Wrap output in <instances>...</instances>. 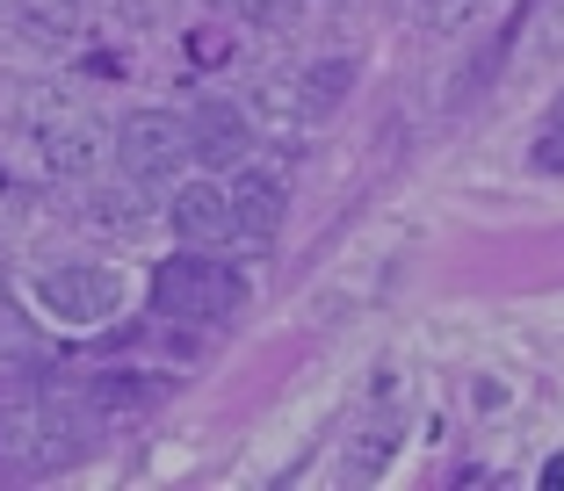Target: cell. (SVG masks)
Instances as JSON below:
<instances>
[{
    "label": "cell",
    "instance_id": "15",
    "mask_svg": "<svg viewBox=\"0 0 564 491\" xmlns=\"http://www.w3.org/2000/svg\"><path fill=\"white\" fill-rule=\"evenodd\" d=\"M225 22H239V30H275V22L297 15V0H210Z\"/></svg>",
    "mask_w": 564,
    "mask_h": 491
},
{
    "label": "cell",
    "instance_id": "6",
    "mask_svg": "<svg viewBox=\"0 0 564 491\" xmlns=\"http://www.w3.org/2000/svg\"><path fill=\"white\" fill-rule=\"evenodd\" d=\"M188 152H196V166L232 174L239 160H253V116L239 101H196L188 109Z\"/></svg>",
    "mask_w": 564,
    "mask_h": 491
},
{
    "label": "cell",
    "instance_id": "1",
    "mask_svg": "<svg viewBox=\"0 0 564 491\" xmlns=\"http://www.w3.org/2000/svg\"><path fill=\"white\" fill-rule=\"evenodd\" d=\"M15 131H22L30 160L44 166L51 181H87L109 152H117L109 131L87 116V101L73 95V87H30L22 109H15Z\"/></svg>",
    "mask_w": 564,
    "mask_h": 491
},
{
    "label": "cell",
    "instance_id": "2",
    "mask_svg": "<svg viewBox=\"0 0 564 491\" xmlns=\"http://www.w3.org/2000/svg\"><path fill=\"white\" fill-rule=\"evenodd\" d=\"M247 268L217 261V253H203V246H188V253H166L160 268H152V318H166V326H232L239 312H247Z\"/></svg>",
    "mask_w": 564,
    "mask_h": 491
},
{
    "label": "cell",
    "instance_id": "14",
    "mask_svg": "<svg viewBox=\"0 0 564 491\" xmlns=\"http://www.w3.org/2000/svg\"><path fill=\"white\" fill-rule=\"evenodd\" d=\"M529 166L535 174H550V181H564V95L543 109V123L529 131Z\"/></svg>",
    "mask_w": 564,
    "mask_h": 491
},
{
    "label": "cell",
    "instance_id": "3",
    "mask_svg": "<svg viewBox=\"0 0 564 491\" xmlns=\"http://www.w3.org/2000/svg\"><path fill=\"white\" fill-rule=\"evenodd\" d=\"M30 304L51 326L95 332V326H109V318H123L131 282H123V268H101V261H58V268H44V275H30Z\"/></svg>",
    "mask_w": 564,
    "mask_h": 491
},
{
    "label": "cell",
    "instance_id": "9",
    "mask_svg": "<svg viewBox=\"0 0 564 491\" xmlns=\"http://www.w3.org/2000/svg\"><path fill=\"white\" fill-rule=\"evenodd\" d=\"M8 8L36 51H73L87 36V0H8Z\"/></svg>",
    "mask_w": 564,
    "mask_h": 491
},
{
    "label": "cell",
    "instance_id": "12",
    "mask_svg": "<svg viewBox=\"0 0 564 491\" xmlns=\"http://www.w3.org/2000/svg\"><path fill=\"white\" fill-rule=\"evenodd\" d=\"M399 412H377V419L362 426V441L340 456V477H355V484H369V477H383V462H391V448H399Z\"/></svg>",
    "mask_w": 564,
    "mask_h": 491
},
{
    "label": "cell",
    "instance_id": "7",
    "mask_svg": "<svg viewBox=\"0 0 564 491\" xmlns=\"http://www.w3.org/2000/svg\"><path fill=\"white\" fill-rule=\"evenodd\" d=\"M166 217V203H152V188L145 181H95L80 196V225L87 231H117V239H138V231H152Z\"/></svg>",
    "mask_w": 564,
    "mask_h": 491
},
{
    "label": "cell",
    "instance_id": "16",
    "mask_svg": "<svg viewBox=\"0 0 564 491\" xmlns=\"http://www.w3.org/2000/svg\"><path fill=\"white\" fill-rule=\"evenodd\" d=\"M420 15H427L434 30H470V22L485 15V0H427V8H420Z\"/></svg>",
    "mask_w": 564,
    "mask_h": 491
},
{
    "label": "cell",
    "instance_id": "5",
    "mask_svg": "<svg viewBox=\"0 0 564 491\" xmlns=\"http://www.w3.org/2000/svg\"><path fill=\"white\" fill-rule=\"evenodd\" d=\"M166 225L188 246L239 239L232 231V188H225V181H174V188H166Z\"/></svg>",
    "mask_w": 564,
    "mask_h": 491
},
{
    "label": "cell",
    "instance_id": "13",
    "mask_svg": "<svg viewBox=\"0 0 564 491\" xmlns=\"http://www.w3.org/2000/svg\"><path fill=\"white\" fill-rule=\"evenodd\" d=\"M87 397H95L101 412H145V405H160V397H166V383L160 377L145 383V369H109V377L87 383Z\"/></svg>",
    "mask_w": 564,
    "mask_h": 491
},
{
    "label": "cell",
    "instance_id": "11",
    "mask_svg": "<svg viewBox=\"0 0 564 491\" xmlns=\"http://www.w3.org/2000/svg\"><path fill=\"white\" fill-rule=\"evenodd\" d=\"M521 30H529V8H514V15H507V22H499L492 36H485V51H478V58H470V66L456 73V101H478L485 87H492L499 73H507V58H514Z\"/></svg>",
    "mask_w": 564,
    "mask_h": 491
},
{
    "label": "cell",
    "instance_id": "4",
    "mask_svg": "<svg viewBox=\"0 0 564 491\" xmlns=\"http://www.w3.org/2000/svg\"><path fill=\"white\" fill-rule=\"evenodd\" d=\"M109 145H117V166L131 181H145V188H174L182 166L196 160L188 152V116H174V109H131Z\"/></svg>",
    "mask_w": 564,
    "mask_h": 491
},
{
    "label": "cell",
    "instance_id": "17",
    "mask_svg": "<svg viewBox=\"0 0 564 491\" xmlns=\"http://www.w3.org/2000/svg\"><path fill=\"white\" fill-rule=\"evenodd\" d=\"M543 484H550V491L564 484V456H550V462H543Z\"/></svg>",
    "mask_w": 564,
    "mask_h": 491
},
{
    "label": "cell",
    "instance_id": "10",
    "mask_svg": "<svg viewBox=\"0 0 564 491\" xmlns=\"http://www.w3.org/2000/svg\"><path fill=\"white\" fill-rule=\"evenodd\" d=\"M348 87H355V58H312V66L290 80V101H297L304 123H326V116L348 101Z\"/></svg>",
    "mask_w": 564,
    "mask_h": 491
},
{
    "label": "cell",
    "instance_id": "8",
    "mask_svg": "<svg viewBox=\"0 0 564 491\" xmlns=\"http://www.w3.org/2000/svg\"><path fill=\"white\" fill-rule=\"evenodd\" d=\"M225 188H232V231H239V239H247V246L275 239V225H282V203H290L282 174H268V166L239 160L232 174H225Z\"/></svg>",
    "mask_w": 564,
    "mask_h": 491
}]
</instances>
